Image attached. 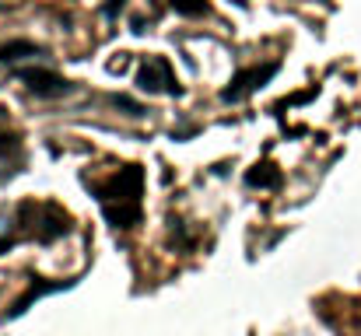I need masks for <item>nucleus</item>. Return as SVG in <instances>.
<instances>
[{
    "label": "nucleus",
    "instance_id": "obj_1",
    "mask_svg": "<svg viewBox=\"0 0 361 336\" xmlns=\"http://www.w3.org/2000/svg\"><path fill=\"white\" fill-rule=\"evenodd\" d=\"M137 81L147 92H176V77H172V70H169L165 60H147V67L140 70Z\"/></svg>",
    "mask_w": 361,
    "mask_h": 336
},
{
    "label": "nucleus",
    "instance_id": "obj_2",
    "mask_svg": "<svg viewBox=\"0 0 361 336\" xmlns=\"http://www.w3.org/2000/svg\"><path fill=\"white\" fill-rule=\"evenodd\" d=\"M21 77H25V85H28L35 95H42V99H53V95H63V92H67V81L56 77V74H49V70H25Z\"/></svg>",
    "mask_w": 361,
    "mask_h": 336
},
{
    "label": "nucleus",
    "instance_id": "obj_3",
    "mask_svg": "<svg viewBox=\"0 0 361 336\" xmlns=\"http://www.w3.org/2000/svg\"><path fill=\"white\" fill-rule=\"evenodd\" d=\"M274 70H277V67H274V63H267L263 70H245V74H239V77H235V88H228V92H225V99H239L242 92H249V88L263 85Z\"/></svg>",
    "mask_w": 361,
    "mask_h": 336
},
{
    "label": "nucleus",
    "instance_id": "obj_4",
    "mask_svg": "<svg viewBox=\"0 0 361 336\" xmlns=\"http://www.w3.org/2000/svg\"><path fill=\"white\" fill-rule=\"evenodd\" d=\"M21 56H39V49L32 42H7V46H0V63L4 60H21Z\"/></svg>",
    "mask_w": 361,
    "mask_h": 336
},
{
    "label": "nucleus",
    "instance_id": "obj_5",
    "mask_svg": "<svg viewBox=\"0 0 361 336\" xmlns=\"http://www.w3.org/2000/svg\"><path fill=\"white\" fill-rule=\"evenodd\" d=\"M179 14H190V18H197V14H204L207 11V0H169Z\"/></svg>",
    "mask_w": 361,
    "mask_h": 336
}]
</instances>
